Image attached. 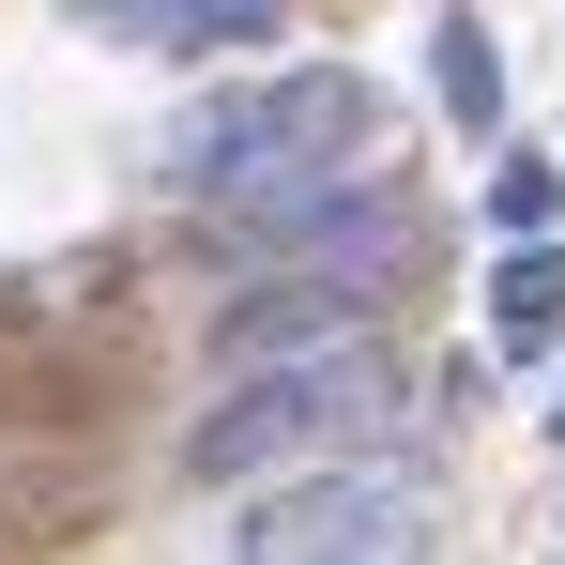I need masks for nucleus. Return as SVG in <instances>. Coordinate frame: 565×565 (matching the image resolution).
<instances>
[{
    "mask_svg": "<svg viewBox=\"0 0 565 565\" xmlns=\"http://www.w3.org/2000/svg\"><path fill=\"white\" fill-rule=\"evenodd\" d=\"M397 413V382H382L367 337H306V352H260V367L214 382V413L184 428V459L214 489H245V473H321V459H367V428Z\"/></svg>",
    "mask_w": 565,
    "mask_h": 565,
    "instance_id": "1",
    "label": "nucleus"
},
{
    "mask_svg": "<svg viewBox=\"0 0 565 565\" xmlns=\"http://www.w3.org/2000/svg\"><path fill=\"white\" fill-rule=\"evenodd\" d=\"M199 199H290V184H337L367 153V77L352 62H306V77H260V93H214L169 138Z\"/></svg>",
    "mask_w": 565,
    "mask_h": 565,
    "instance_id": "2",
    "label": "nucleus"
},
{
    "mask_svg": "<svg viewBox=\"0 0 565 565\" xmlns=\"http://www.w3.org/2000/svg\"><path fill=\"white\" fill-rule=\"evenodd\" d=\"M245 565H428V473L397 459H321L245 520Z\"/></svg>",
    "mask_w": 565,
    "mask_h": 565,
    "instance_id": "3",
    "label": "nucleus"
},
{
    "mask_svg": "<svg viewBox=\"0 0 565 565\" xmlns=\"http://www.w3.org/2000/svg\"><path fill=\"white\" fill-rule=\"evenodd\" d=\"M77 15H107L122 46H260L290 0H77Z\"/></svg>",
    "mask_w": 565,
    "mask_h": 565,
    "instance_id": "4",
    "label": "nucleus"
},
{
    "mask_svg": "<svg viewBox=\"0 0 565 565\" xmlns=\"http://www.w3.org/2000/svg\"><path fill=\"white\" fill-rule=\"evenodd\" d=\"M489 337H504V352H551V337H565V245H551V230L504 245V276H489Z\"/></svg>",
    "mask_w": 565,
    "mask_h": 565,
    "instance_id": "5",
    "label": "nucleus"
},
{
    "mask_svg": "<svg viewBox=\"0 0 565 565\" xmlns=\"http://www.w3.org/2000/svg\"><path fill=\"white\" fill-rule=\"evenodd\" d=\"M428 93L459 107L473 138L504 122V46H489V15H444V31H428Z\"/></svg>",
    "mask_w": 565,
    "mask_h": 565,
    "instance_id": "6",
    "label": "nucleus"
},
{
    "mask_svg": "<svg viewBox=\"0 0 565 565\" xmlns=\"http://www.w3.org/2000/svg\"><path fill=\"white\" fill-rule=\"evenodd\" d=\"M489 230H504V245L565 230V169H551V153H504V169H489Z\"/></svg>",
    "mask_w": 565,
    "mask_h": 565,
    "instance_id": "7",
    "label": "nucleus"
},
{
    "mask_svg": "<svg viewBox=\"0 0 565 565\" xmlns=\"http://www.w3.org/2000/svg\"><path fill=\"white\" fill-rule=\"evenodd\" d=\"M551 444H565V397H551Z\"/></svg>",
    "mask_w": 565,
    "mask_h": 565,
    "instance_id": "8",
    "label": "nucleus"
}]
</instances>
